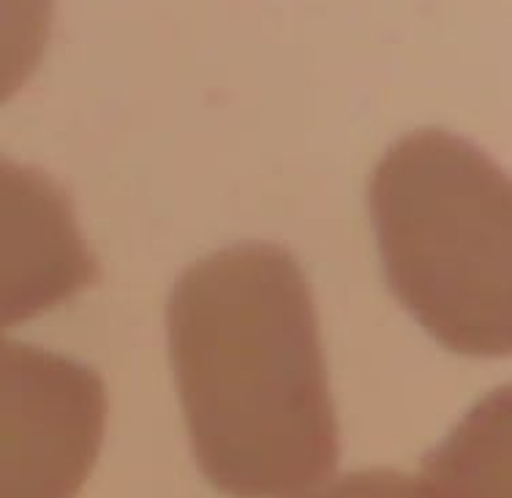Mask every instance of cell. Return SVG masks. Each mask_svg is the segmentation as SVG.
Listing matches in <instances>:
<instances>
[{"instance_id": "obj_1", "label": "cell", "mask_w": 512, "mask_h": 498, "mask_svg": "<svg viewBox=\"0 0 512 498\" xmlns=\"http://www.w3.org/2000/svg\"><path fill=\"white\" fill-rule=\"evenodd\" d=\"M169 360L202 474L232 498H292L325 482L338 422L314 297L289 251L240 243L180 275Z\"/></svg>"}, {"instance_id": "obj_2", "label": "cell", "mask_w": 512, "mask_h": 498, "mask_svg": "<svg viewBox=\"0 0 512 498\" xmlns=\"http://www.w3.org/2000/svg\"><path fill=\"white\" fill-rule=\"evenodd\" d=\"M384 278L436 343L512 354V177L469 139L420 128L368 183Z\"/></svg>"}, {"instance_id": "obj_3", "label": "cell", "mask_w": 512, "mask_h": 498, "mask_svg": "<svg viewBox=\"0 0 512 498\" xmlns=\"http://www.w3.org/2000/svg\"><path fill=\"white\" fill-rule=\"evenodd\" d=\"M0 498H74L96 466L107 417L88 365L3 341Z\"/></svg>"}, {"instance_id": "obj_4", "label": "cell", "mask_w": 512, "mask_h": 498, "mask_svg": "<svg viewBox=\"0 0 512 498\" xmlns=\"http://www.w3.org/2000/svg\"><path fill=\"white\" fill-rule=\"evenodd\" d=\"M3 322L58 303L85 286L96 267L71 224L69 202L39 175L6 172Z\"/></svg>"}, {"instance_id": "obj_5", "label": "cell", "mask_w": 512, "mask_h": 498, "mask_svg": "<svg viewBox=\"0 0 512 498\" xmlns=\"http://www.w3.org/2000/svg\"><path fill=\"white\" fill-rule=\"evenodd\" d=\"M444 498H512V384L488 392L423 460Z\"/></svg>"}, {"instance_id": "obj_6", "label": "cell", "mask_w": 512, "mask_h": 498, "mask_svg": "<svg viewBox=\"0 0 512 498\" xmlns=\"http://www.w3.org/2000/svg\"><path fill=\"white\" fill-rule=\"evenodd\" d=\"M292 498H444L425 477L395 469L352 471Z\"/></svg>"}]
</instances>
